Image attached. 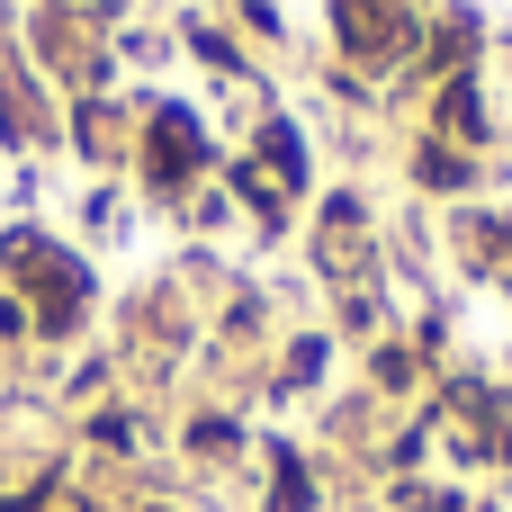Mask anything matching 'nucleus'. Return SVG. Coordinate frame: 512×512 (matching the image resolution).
<instances>
[{"label": "nucleus", "instance_id": "1", "mask_svg": "<svg viewBox=\"0 0 512 512\" xmlns=\"http://www.w3.org/2000/svg\"><path fill=\"white\" fill-rule=\"evenodd\" d=\"M189 162H198V126L180 108H162V126H153V180H180Z\"/></svg>", "mask_w": 512, "mask_h": 512}, {"label": "nucleus", "instance_id": "2", "mask_svg": "<svg viewBox=\"0 0 512 512\" xmlns=\"http://www.w3.org/2000/svg\"><path fill=\"white\" fill-rule=\"evenodd\" d=\"M261 144H270V162H279V171H288V180H306V171H297V162H306V153H297V135H288V126H270V135H261Z\"/></svg>", "mask_w": 512, "mask_h": 512}, {"label": "nucleus", "instance_id": "3", "mask_svg": "<svg viewBox=\"0 0 512 512\" xmlns=\"http://www.w3.org/2000/svg\"><path fill=\"white\" fill-rule=\"evenodd\" d=\"M279 512H306V477H297V459H279Z\"/></svg>", "mask_w": 512, "mask_h": 512}]
</instances>
